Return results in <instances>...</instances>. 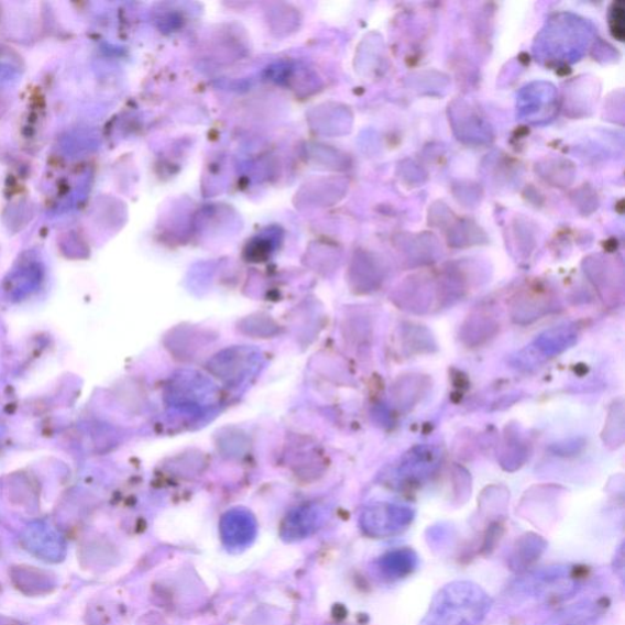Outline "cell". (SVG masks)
<instances>
[{"label": "cell", "mask_w": 625, "mask_h": 625, "mask_svg": "<svg viewBox=\"0 0 625 625\" xmlns=\"http://www.w3.org/2000/svg\"><path fill=\"white\" fill-rule=\"evenodd\" d=\"M491 608V600L476 584L456 582L434 597L420 625H479Z\"/></svg>", "instance_id": "obj_1"}]
</instances>
